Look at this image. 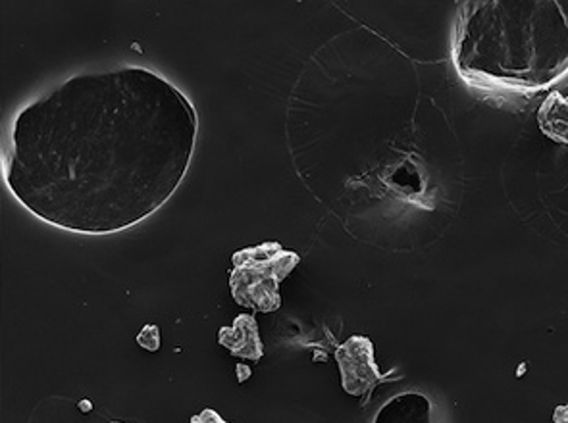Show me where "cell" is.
I'll return each mask as SVG.
<instances>
[{"label":"cell","instance_id":"6da1fadb","mask_svg":"<svg viewBox=\"0 0 568 423\" xmlns=\"http://www.w3.org/2000/svg\"><path fill=\"white\" fill-rule=\"evenodd\" d=\"M197 141V109L161 73H78L16 114L4 183L47 226L122 234L174 197Z\"/></svg>","mask_w":568,"mask_h":423},{"label":"cell","instance_id":"7a4b0ae2","mask_svg":"<svg viewBox=\"0 0 568 423\" xmlns=\"http://www.w3.org/2000/svg\"><path fill=\"white\" fill-rule=\"evenodd\" d=\"M230 271L232 299L243 308L272 314L282 308L280 285L292 276L301 256L277 241H264L256 247L241 248L232 256Z\"/></svg>","mask_w":568,"mask_h":423},{"label":"cell","instance_id":"3957f363","mask_svg":"<svg viewBox=\"0 0 568 423\" xmlns=\"http://www.w3.org/2000/svg\"><path fill=\"white\" fill-rule=\"evenodd\" d=\"M335 362L345 393L358 399H371L374 389L386 381L374 358V343L365 336H353L335 349Z\"/></svg>","mask_w":568,"mask_h":423},{"label":"cell","instance_id":"277c9868","mask_svg":"<svg viewBox=\"0 0 568 423\" xmlns=\"http://www.w3.org/2000/svg\"><path fill=\"white\" fill-rule=\"evenodd\" d=\"M219 343L230 354L240 360L261 362L264 357V344L261 339L258 321L253 314H240L232 328H220Z\"/></svg>","mask_w":568,"mask_h":423},{"label":"cell","instance_id":"5b68a950","mask_svg":"<svg viewBox=\"0 0 568 423\" xmlns=\"http://www.w3.org/2000/svg\"><path fill=\"white\" fill-rule=\"evenodd\" d=\"M539 132L546 135L547 140L568 146V99L554 91L547 95L538 110Z\"/></svg>","mask_w":568,"mask_h":423},{"label":"cell","instance_id":"8992f818","mask_svg":"<svg viewBox=\"0 0 568 423\" xmlns=\"http://www.w3.org/2000/svg\"><path fill=\"white\" fill-rule=\"evenodd\" d=\"M135 341H138L139 347L145 349L146 352L161 351V328L154 326V323H149V326H145V328L139 331Z\"/></svg>","mask_w":568,"mask_h":423},{"label":"cell","instance_id":"52a82bcc","mask_svg":"<svg viewBox=\"0 0 568 423\" xmlns=\"http://www.w3.org/2000/svg\"><path fill=\"white\" fill-rule=\"evenodd\" d=\"M191 423H230L220 416L219 412L214 409H204L203 412H199L195 416L191 417Z\"/></svg>","mask_w":568,"mask_h":423},{"label":"cell","instance_id":"ba28073f","mask_svg":"<svg viewBox=\"0 0 568 423\" xmlns=\"http://www.w3.org/2000/svg\"><path fill=\"white\" fill-rule=\"evenodd\" d=\"M554 423H568V404L554 410Z\"/></svg>","mask_w":568,"mask_h":423},{"label":"cell","instance_id":"9c48e42d","mask_svg":"<svg viewBox=\"0 0 568 423\" xmlns=\"http://www.w3.org/2000/svg\"><path fill=\"white\" fill-rule=\"evenodd\" d=\"M235 372H237V381H240V383H245V381L251 380V375H253L251 368L245 364H237Z\"/></svg>","mask_w":568,"mask_h":423},{"label":"cell","instance_id":"30bf717a","mask_svg":"<svg viewBox=\"0 0 568 423\" xmlns=\"http://www.w3.org/2000/svg\"><path fill=\"white\" fill-rule=\"evenodd\" d=\"M114 423H122V422H114Z\"/></svg>","mask_w":568,"mask_h":423}]
</instances>
